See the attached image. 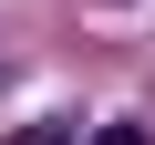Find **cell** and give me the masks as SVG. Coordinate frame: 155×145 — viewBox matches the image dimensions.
I'll return each mask as SVG.
<instances>
[{
	"label": "cell",
	"mask_w": 155,
	"mask_h": 145,
	"mask_svg": "<svg viewBox=\"0 0 155 145\" xmlns=\"http://www.w3.org/2000/svg\"><path fill=\"white\" fill-rule=\"evenodd\" d=\"M93 145H145V124H104V135H93Z\"/></svg>",
	"instance_id": "1"
}]
</instances>
